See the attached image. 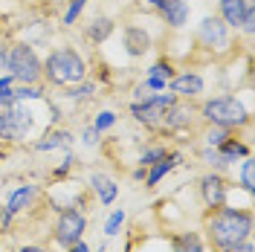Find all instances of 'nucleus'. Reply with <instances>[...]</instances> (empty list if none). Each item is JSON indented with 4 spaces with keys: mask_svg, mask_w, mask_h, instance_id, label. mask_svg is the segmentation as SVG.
Here are the masks:
<instances>
[{
    "mask_svg": "<svg viewBox=\"0 0 255 252\" xmlns=\"http://www.w3.org/2000/svg\"><path fill=\"white\" fill-rule=\"evenodd\" d=\"M206 235L212 241V247H218V250H229L235 244H244L253 235V215L247 209L218 206L215 215L206 221Z\"/></svg>",
    "mask_w": 255,
    "mask_h": 252,
    "instance_id": "nucleus-1",
    "label": "nucleus"
},
{
    "mask_svg": "<svg viewBox=\"0 0 255 252\" xmlns=\"http://www.w3.org/2000/svg\"><path fill=\"white\" fill-rule=\"evenodd\" d=\"M44 79L49 84H58V87L79 84V81L87 79V64L73 47L52 49L44 61Z\"/></svg>",
    "mask_w": 255,
    "mask_h": 252,
    "instance_id": "nucleus-2",
    "label": "nucleus"
},
{
    "mask_svg": "<svg viewBox=\"0 0 255 252\" xmlns=\"http://www.w3.org/2000/svg\"><path fill=\"white\" fill-rule=\"evenodd\" d=\"M203 116H206L209 125L226 127V130L244 127L250 122V111L241 105L235 96H215V99L203 102Z\"/></svg>",
    "mask_w": 255,
    "mask_h": 252,
    "instance_id": "nucleus-3",
    "label": "nucleus"
},
{
    "mask_svg": "<svg viewBox=\"0 0 255 252\" xmlns=\"http://www.w3.org/2000/svg\"><path fill=\"white\" fill-rule=\"evenodd\" d=\"M6 70L9 76L20 84H38L44 79V64L38 58V52L29 47V44H15L9 47V55H6Z\"/></svg>",
    "mask_w": 255,
    "mask_h": 252,
    "instance_id": "nucleus-4",
    "label": "nucleus"
},
{
    "mask_svg": "<svg viewBox=\"0 0 255 252\" xmlns=\"http://www.w3.org/2000/svg\"><path fill=\"white\" fill-rule=\"evenodd\" d=\"M174 102H177L174 93H148L145 99H136L130 105V113H133L136 122H142L148 127H157L162 125V113L168 111Z\"/></svg>",
    "mask_w": 255,
    "mask_h": 252,
    "instance_id": "nucleus-5",
    "label": "nucleus"
},
{
    "mask_svg": "<svg viewBox=\"0 0 255 252\" xmlns=\"http://www.w3.org/2000/svg\"><path fill=\"white\" fill-rule=\"evenodd\" d=\"M32 125H35L32 113L23 111V108H17V102L9 105V108H3V111H0V142L26 139L32 133Z\"/></svg>",
    "mask_w": 255,
    "mask_h": 252,
    "instance_id": "nucleus-6",
    "label": "nucleus"
},
{
    "mask_svg": "<svg viewBox=\"0 0 255 252\" xmlns=\"http://www.w3.org/2000/svg\"><path fill=\"white\" fill-rule=\"evenodd\" d=\"M84 226H87V221H84V215L81 212H76V209H67V212H61V218H58V226H55V241L61 244V247H73L76 241H81V235H84Z\"/></svg>",
    "mask_w": 255,
    "mask_h": 252,
    "instance_id": "nucleus-7",
    "label": "nucleus"
},
{
    "mask_svg": "<svg viewBox=\"0 0 255 252\" xmlns=\"http://www.w3.org/2000/svg\"><path fill=\"white\" fill-rule=\"evenodd\" d=\"M197 38L203 41V47L209 49H218V52H223V49L229 47V32H226V23H223L221 17L209 15L200 20V26H197Z\"/></svg>",
    "mask_w": 255,
    "mask_h": 252,
    "instance_id": "nucleus-8",
    "label": "nucleus"
},
{
    "mask_svg": "<svg viewBox=\"0 0 255 252\" xmlns=\"http://www.w3.org/2000/svg\"><path fill=\"white\" fill-rule=\"evenodd\" d=\"M200 194H203V203H206L209 209L223 206V200H226V183H223L221 174H206V177L200 180Z\"/></svg>",
    "mask_w": 255,
    "mask_h": 252,
    "instance_id": "nucleus-9",
    "label": "nucleus"
},
{
    "mask_svg": "<svg viewBox=\"0 0 255 252\" xmlns=\"http://www.w3.org/2000/svg\"><path fill=\"white\" fill-rule=\"evenodd\" d=\"M122 44H125V52L133 55V58H142L145 52L151 49V35L142 29V26H128L122 32Z\"/></svg>",
    "mask_w": 255,
    "mask_h": 252,
    "instance_id": "nucleus-10",
    "label": "nucleus"
},
{
    "mask_svg": "<svg viewBox=\"0 0 255 252\" xmlns=\"http://www.w3.org/2000/svg\"><path fill=\"white\" fill-rule=\"evenodd\" d=\"M157 12L162 15V20H165L171 29H180V26H186V20H189V3H186V0H162L157 6Z\"/></svg>",
    "mask_w": 255,
    "mask_h": 252,
    "instance_id": "nucleus-11",
    "label": "nucleus"
},
{
    "mask_svg": "<svg viewBox=\"0 0 255 252\" xmlns=\"http://www.w3.org/2000/svg\"><path fill=\"white\" fill-rule=\"evenodd\" d=\"M250 9H253L250 0H221V20L232 29H241Z\"/></svg>",
    "mask_w": 255,
    "mask_h": 252,
    "instance_id": "nucleus-12",
    "label": "nucleus"
},
{
    "mask_svg": "<svg viewBox=\"0 0 255 252\" xmlns=\"http://www.w3.org/2000/svg\"><path fill=\"white\" fill-rule=\"evenodd\" d=\"M171 93L174 96H186V99H194V96L203 93V79L197 73H183V76H174L168 81Z\"/></svg>",
    "mask_w": 255,
    "mask_h": 252,
    "instance_id": "nucleus-13",
    "label": "nucleus"
},
{
    "mask_svg": "<svg viewBox=\"0 0 255 252\" xmlns=\"http://www.w3.org/2000/svg\"><path fill=\"white\" fill-rule=\"evenodd\" d=\"M32 197H35V186H20V189L9 197V203H6V212H3V226L12 221L17 212H23V209L32 203Z\"/></svg>",
    "mask_w": 255,
    "mask_h": 252,
    "instance_id": "nucleus-14",
    "label": "nucleus"
},
{
    "mask_svg": "<svg viewBox=\"0 0 255 252\" xmlns=\"http://www.w3.org/2000/svg\"><path fill=\"white\" fill-rule=\"evenodd\" d=\"M191 125V108L189 105H171L168 111L162 113V127L168 130H180V127H189Z\"/></svg>",
    "mask_w": 255,
    "mask_h": 252,
    "instance_id": "nucleus-15",
    "label": "nucleus"
},
{
    "mask_svg": "<svg viewBox=\"0 0 255 252\" xmlns=\"http://www.w3.org/2000/svg\"><path fill=\"white\" fill-rule=\"evenodd\" d=\"M90 186H93L96 197H99L105 206H111L113 200H116V194H119V186L113 183L108 174H93V177H90Z\"/></svg>",
    "mask_w": 255,
    "mask_h": 252,
    "instance_id": "nucleus-16",
    "label": "nucleus"
},
{
    "mask_svg": "<svg viewBox=\"0 0 255 252\" xmlns=\"http://www.w3.org/2000/svg\"><path fill=\"white\" fill-rule=\"evenodd\" d=\"M180 154H165V157L159 159V162H154V165H151V174H148V177H145V183H148V189H154V186H157L159 180H162V177H165V174L171 171V168H174L177 162H180Z\"/></svg>",
    "mask_w": 255,
    "mask_h": 252,
    "instance_id": "nucleus-17",
    "label": "nucleus"
},
{
    "mask_svg": "<svg viewBox=\"0 0 255 252\" xmlns=\"http://www.w3.org/2000/svg\"><path fill=\"white\" fill-rule=\"evenodd\" d=\"M70 145H73V133H70V130H52V133H47L44 139L35 145V151H41V154H44V151H55V148H70Z\"/></svg>",
    "mask_w": 255,
    "mask_h": 252,
    "instance_id": "nucleus-18",
    "label": "nucleus"
},
{
    "mask_svg": "<svg viewBox=\"0 0 255 252\" xmlns=\"http://www.w3.org/2000/svg\"><path fill=\"white\" fill-rule=\"evenodd\" d=\"M218 154H221V157H223V162L229 165V162H235V159H238V157H250V148H247L244 142L226 139V142H223V145H221V148H218Z\"/></svg>",
    "mask_w": 255,
    "mask_h": 252,
    "instance_id": "nucleus-19",
    "label": "nucleus"
},
{
    "mask_svg": "<svg viewBox=\"0 0 255 252\" xmlns=\"http://www.w3.org/2000/svg\"><path fill=\"white\" fill-rule=\"evenodd\" d=\"M111 32H113V20H111V17H96L93 23L87 26V38L96 41V44H102Z\"/></svg>",
    "mask_w": 255,
    "mask_h": 252,
    "instance_id": "nucleus-20",
    "label": "nucleus"
},
{
    "mask_svg": "<svg viewBox=\"0 0 255 252\" xmlns=\"http://www.w3.org/2000/svg\"><path fill=\"white\" fill-rule=\"evenodd\" d=\"M93 93H96V84H90V81H79V84H70L64 96H67L70 102H84V99H90Z\"/></svg>",
    "mask_w": 255,
    "mask_h": 252,
    "instance_id": "nucleus-21",
    "label": "nucleus"
},
{
    "mask_svg": "<svg viewBox=\"0 0 255 252\" xmlns=\"http://www.w3.org/2000/svg\"><path fill=\"white\" fill-rule=\"evenodd\" d=\"M174 244H177V252H206V250H203V241H200V235H197V232L180 235Z\"/></svg>",
    "mask_w": 255,
    "mask_h": 252,
    "instance_id": "nucleus-22",
    "label": "nucleus"
},
{
    "mask_svg": "<svg viewBox=\"0 0 255 252\" xmlns=\"http://www.w3.org/2000/svg\"><path fill=\"white\" fill-rule=\"evenodd\" d=\"M9 105H15V79L3 76L0 79V108H9Z\"/></svg>",
    "mask_w": 255,
    "mask_h": 252,
    "instance_id": "nucleus-23",
    "label": "nucleus"
},
{
    "mask_svg": "<svg viewBox=\"0 0 255 252\" xmlns=\"http://www.w3.org/2000/svg\"><path fill=\"white\" fill-rule=\"evenodd\" d=\"M148 79H162L165 84H168V81L174 79V70H171V64L168 61H157L151 70H148Z\"/></svg>",
    "mask_w": 255,
    "mask_h": 252,
    "instance_id": "nucleus-24",
    "label": "nucleus"
},
{
    "mask_svg": "<svg viewBox=\"0 0 255 252\" xmlns=\"http://www.w3.org/2000/svg\"><path fill=\"white\" fill-rule=\"evenodd\" d=\"M84 3L87 0H70V6H67V12H64V26H73L76 20H79V15H81V9H84Z\"/></svg>",
    "mask_w": 255,
    "mask_h": 252,
    "instance_id": "nucleus-25",
    "label": "nucleus"
},
{
    "mask_svg": "<svg viewBox=\"0 0 255 252\" xmlns=\"http://www.w3.org/2000/svg\"><path fill=\"white\" fill-rule=\"evenodd\" d=\"M41 96H44V90L38 84H20V87H15V102H20V99H41Z\"/></svg>",
    "mask_w": 255,
    "mask_h": 252,
    "instance_id": "nucleus-26",
    "label": "nucleus"
},
{
    "mask_svg": "<svg viewBox=\"0 0 255 252\" xmlns=\"http://www.w3.org/2000/svg\"><path fill=\"white\" fill-rule=\"evenodd\" d=\"M226 139H229V130H226V127H212V130L206 133V145L209 148H221Z\"/></svg>",
    "mask_w": 255,
    "mask_h": 252,
    "instance_id": "nucleus-27",
    "label": "nucleus"
},
{
    "mask_svg": "<svg viewBox=\"0 0 255 252\" xmlns=\"http://www.w3.org/2000/svg\"><path fill=\"white\" fill-rule=\"evenodd\" d=\"M122 221H125V212H122V209H113L108 223H105V235H116L119 226H122Z\"/></svg>",
    "mask_w": 255,
    "mask_h": 252,
    "instance_id": "nucleus-28",
    "label": "nucleus"
},
{
    "mask_svg": "<svg viewBox=\"0 0 255 252\" xmlns=\"http://www.w3.org/2000/svg\"><path fill=\"white\" fill-rule=\"evenodd\" d=\"M241 183H244V189L253 194L255 186H253V159L244 157V165H241Z\"/></svg>",
    "mask_w": 255,
    "mask_h": 252,
    "instance_id": "nucleus-29",
    "label": "nucleus"
},
{
    "mask_svg": "<svg viewBox=\"0 0 255 252\" xmlns=\"http://www.w3.org/2000/svg\"><path fill=\"white\" fill-rule=\"evenodd\" d=\"M200 157H203V162H206V165H212V168H226V162H223V157L218 154V148H209V145H206Z\"/></svg>",
    "mask_w": 255,
    "mask_h": 252,
    "instance_id": "nucleus-30",
    "label": "nucleus"
},
{
    "mask_svg": "<svg viewBox=\"0 0 255 252\" xmlns=\"http://www.w3.org/2000/svg\"><path fill=\"white\" fill-rule=\"evenodd\" d=\"M165 154H168L165 148H148V151L142 154V159H139V162H142V168H151V165H154V162H159V159L165 157Z\"/></svg>",
    "mask_w": 255,
    "mask_h": 252,
    "instance_id": "nucleus-31",
    "label": "nucleus"
},
{
    "mask_svg": "<svg viewBox=\"0 0 255 252\" xmlns=\"http://www.w3.org/2000/svg\"><path fill=\"white\" fill-rule=\"evenodd\" d=\"M113 122H116V113H111V111H102L99 116H96V122H93V127L102 133V130H108V127H113Z\"/></svg>",
    "mask_w": 255,
    "mask_h": 252,
    "instance_id": "nucleus-32",
    "label": "nucleus"
},
{
    "mask_svg": "<svg viewBox=\"0 0 255 252\" xmlns=\"http://www.w3.org/2000/svg\"><path fill=\"white\" fill-rule=\"evenodd\" d=\"M241 29L247 32V35H253V29H255V9H250L247 12V17H244V26Z\"/></svg>",
    "mask_w": 255,
    "mask_h": 252,
    "instance_id": "nucleus-33",
    "label": "nucleus"
},
{
    "mask_svg": "<svg viewBox=\"0 0 255 252\" xmlns=\"http://www.w3.org/2000/svg\"><path fill=\"white\" fill-rule=\"evenodd\" d=\"M96 142H99V130L90 125L87 130H84V145H96Z\"/></svg>",
    "mask_w": 255,
    "mask_h": 252,
    "instance_id": "nucleus-34",
    "label": "nucleus"
},
{
    "mask_svg": "<svg viewBox=\"0 0 255 252\" xmlns=\"http://www.w3.org/2000/svg\"><path fill=\"white\" fill-rule=\"evenodd\" d=\"M221 252H255V250H253V244H250V241H244V244H235V247L221 250Z\"/></svg>",
    "mask_w": 255,
    "mask_h": 252,
    "instance_id": "nucleus-35",
    "label": "nucleus"
},
{
    "mask_svg": "<svg viewBox=\"0 0 255 252\" xmlns=\"http://www.w3.org/2000/svg\"><path fill=\"white\" fill-rule=\"evenodd\" d=\"M70 252H90V247H87L84 241H76V244L70 247Z\"/></svg>",
    "mask_w": 255,
    "mask_h": 252,
    "instance_id": "nucleus-36",
    "label": "nucleus"
},
{
    "mask_svg": "<svg viewBox=\"0 0 255 252\" xmlns=\"http://www.w3.org/2000/svg\"><path fill=\"white\" fill-rule=\"evenodd\" d=\"M17 252H47V250L44 247H20Z\"/></svg>",
    "mask_w": 255,
    "mask_h": 252,
    "instance_id": "nucleus-37",
    "label": "nucleus"
},
{
    "mask_svg": "<svg viewBox=\"0 0 255 252\" xmlns=\"http://www.w3.org/2000/svg\"><path fill=\"white\" fill-rule=\"evenodd\" d=\"M159 3H162V0H148V6H154V9H157Z\"/></svg>",
    "mask_w": 255,
    "mask_h": 252,
    "instance_id": "nucleus-38",
    "label": "nucleus"
}]
</instances>
